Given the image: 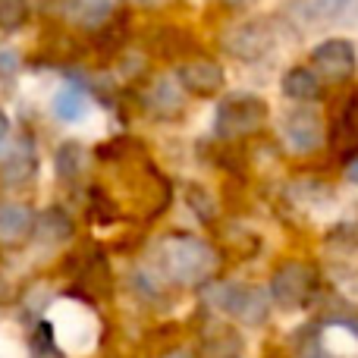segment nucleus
Masks as SVG:
<instances>
[{
    "instance_id": "obj_26",
    "label": "nucleus",
    "mask_w": 358,
    "mask_h": 358,
    "mask_svg": "<svg viewBox=\"0 0 358 358\" xmlns=\"http://www.w3.org/2000/svg\"><path fill=\"white\" fill-rule=\"evenodd\" d=\"M6 136H10V120H6V113L0 110V145L6 142Z\"/></svg>"
},
{
    "instance_id": "obj_8",
    "label": "nucleus",
    "mask_w": 358,
    "mask_h": 358,
    "mask_svg": "<svg viewBox=\"0 0 358 358\" xmlns=\"http://www.w3.org/2000/svg\"><path fill=\"white\" fill-rule=\"evenodd\" d=\"M176 82L182 85L185 94H195V98H214L223 92V66L214 60H189L176 69Z\"/></svg>"
},
{
    "instance_id": "obj_17",
    "label": "nucleus",
    "mask_w": 358,
    "mask_h": 358,
    "mask_svg": "<svg viewBox=\"0 0 358 358\" xmlns=\"http://www.w3.org/2000/svg\"><path fill=\"white\" fill-rule=\"evenodd\" d=\"M126 29H129V16H126V13H113V16L98 29L94 50H98L101 57L120 54V50H123V44H126Z\"/></svg>"
},
{
    "instance_id": "obj_18",
    "label": "nucleus",
    "mask_w": 358,
    "mask_h": 358,
    "mask_svg": "<svg viewBox=\"0 0 358 358\" xmlns=\"http://www.w3.org/2000/svg\"><path fill=\"white\" fill-rule=\"evenodd\" d=\"M54 170L60 176V182H76L85 170V151L79 142H63L54 155Z\"/></svg>"
},
{
    "instance_id": "obj_14",
    "label": "nucleus",
    "mask_w": 358,
    "mask_h": 358,
    "mask_svg": "<svg viewBox=\"0 0 358 358\" xmlns=\"http://www.w3.org/2000/svg\"><path fill=\"white\" fill-rule=\"evenodd\" d=\"M35 210L29 204H0V242L3 245H16V242L29 239L35 233Z\"/></svg>"
},
{
    "instance_id": "obj_27",
    "label": "nucleus",
    "mask_w": 358,
    "mask_h": 358,
    "mask_svg": "<svg viewBox=\"0 0 358 358\" xmlns=\"http://www.w3.org/2000/svg\"><path fill=\"white\" fill-rule=\"evenodd\" d=\"M223 3H227V6H248L252 0H223Z\"/></svg>"
},
{
    "instance_id": "obj_3",
    "label": "nucleus",
    "mask_w": 358,
    "mask_h": 358,
    "mask_svg": "<svg viewBox=\"0 0 358 358\" xmlns=\"http://www.w3.org/2000/svg\"><path fill=\"white\" fill-rule=\"evenodd\" d=\"M267 113H271V107H267L264 98H258L252 92H233L214 110V136L223 138V142L255 136L267 123Z\"/></svg>"
},
{
    "instance_id": "obj_7",
    "label": "nucleus",
    "mask_w": 358,
    "mask_h": 358,
    "mask_svg": "<svg viewBox=\"0 0 358 358\" xmlns=\"http://www.w3.org/2000/svg\"><path fill=\"white\" fill-rule=\"evenodd\" d=\"M311 69H315L321 79L327 82H349L358 73V50L349 38H327L321 41L315 50H311Z\"/></svg>"
},
{
    "instance_id": "obj_16",
    "label": "nucleus",
    "mask_w": 358,
    "mask_h": 358,
    "mask_svg": "<svg viewBox=\"0 0 358 358\" xmlns=\"http://www.w3.org/2000/svg\"><path fill=\"white\" fill-rule=\"evenodd\" d=\"M113 3L117 0H69L66 13L82 29H101L113 16Z\"/></svg>"
},
{
    "instance_id": "obj_2",
    "label": "nucleus",
    "mask_w": 358,
    "mask_h": 358,
    "mask_svg": "<svg viewBox=\"0 0 358 358\" xmlns=\"http://www.w3.org/2000/svg\"><path fill=\"white\" fill-rule=\"evenodd\" d=\"M204 299L214 311H220V315L233 317L239 324H248V327L264 324L267 315H271V292L252 283H214L208 286Z\"/></svg>"
},
{
    "instance_id": "obj_12",
    "label": "nucleus",
    "mask_w": 358,
    "mask_h": 358,
    "mask_svg": "<svg viewBox=\"0 0 358 358\" xmlns=\"http://www.w3.org/2000/svg\"><path fill=\"white\" fill-rule=\"evenodd\" d=\"M145 107H148L155 117H161V120L182 117V110H185V92H182V85H179L176 79H170V76L157 79L155 85L148 88V94H145Z\"/></svg>"
},
{
    "instance_id": "obj_11",
    "label": "nucleus",
    "mask_w": 358,
    "mask_h": 358,
    "mask_svg": "<svg viewBox=\"0 0 358 358\" xmlns=\"http://www.w3.org/2000/svg\"><path fill=\"white\" fill-rule=\"evenodd\" d=\"M355 0H289L286 13L292 16V22L317 29V25H330L336 19H343L352 10Z\"/></svg>"
},
{
    "instance_id": "obj_20",
    "label": "nucleus",
    "mask_w": 358,
    "mask_h": 358,
    "mask_svg": "<svg viewBox=\"0 0 358 358\" xmlns=\"http://www.w3.org/2000/svg\"><path fill=\"white\" fill-rule=\"evenodd\" d=\"M29 19V0H0V29L16 31Z\"/></svg>"
},
{
    "instance_id": "obj_15",
    "label": "nucleus",
    "mask_w": 358,
    "mask_h": 358,
    "mask_svg": "<svg viewBox=\"0 0 358 358\" xmlns=\"http://www.w3.org/2000/svg\"><path fill=\"white\" fill-rule=\"evenodd\" d=\"M321 82L324 79L311 66H292V69H286L280 88H283V94L289 101H296V104H311V101L321 98Z\"/></svg>"
},
{
    "instance_id": "obj_21",
    "label": "nucleus",
    "mask_w": 358,
    "mask_h": 358,
    "mask_svg": "<svg viewBox=\"0 0 358 358\" xmlns=\"http://www.w3.org/2000/svg\"><path fill=\"white\" fill-rule=\"evenodd\" d=\"M41 229H44V236H50L54 242H60V239H66V236L73 233V220H69L60 208H50L48 214L41 217Z\"/></svg>"
},
{
    "instance_id": "obj_5",
    "label": "nucleus",
    "mask_w": 358,
    "mask_h": 358,
    "mask_svg": "<svg viewBox=\"0 0 358 358\" xmlns=\"http://www.w3.org/2000/svg\"><path fill=\"white\" fill-rule=\"evenodd\" d=\"M277 48V29L267 19H252V22H239L227 29L223 35V50L242 63H258L273 54Z\"/></svg>"
},
{
    "instance_id": "obj_25",
    "label": "nucleus",
    "mask_w": 358,
    "mask_h": 358,
    "mask_svg": "<svg viewBox=\"0 0 358 358\" xmlns=\"http://www.w3.org/2000/svg\"><path fill=\"white\" fill-rule=\"evenodd\" d=\"M346 179L352 185H358V157H352V161H346Z\"/></svg>"
},
{
    "instance_id": "obj_1",
    "label": "nucleus",
    "mask_w": 358,
    "mask_h": 358,
    "mask_svg": "<svg viewBox=\"0 0 358 358\" xmlns=\"http://www.w3.org/2000/svg\"><path fill=\"white\" fill-rule=\"evenodd\" d=\"M161 271L167 273L170 283L176 286H201L210 280V273L220 264V255L210 242L198 239L189 233H173L157 248Z\"/></svg>"
},
{
    "instance_id": "obj_22",
    "label": "nucleus",
    "mask_w": 358,
    "mask_h": 358,
    "mask_svg": "<svg viewBox=\"0 0 358 358\" xmlns=\"http://www.w3.org/2000/svg\"><path fill=\"white\" fill-rule=\"evenodd\" d=\"M189 204L195 208V214L204 217V220H210V217H214V201H210L208 192L198 189V185H192V189H189Z\"/></svg>"
},
{
    "instance_id": "obj_4",
    "label": "nucleus",
    "mask_w": 358,
    "mask_h": 358,
    "mask_svg": "<svg viewBox=\"0 0 358 358\" xmlns=\"http://www.w3.org/2000/svg\"><path fill=\"white\" fill-rule=\"evenodd\" d=\"M315 267L305 261H283L271 277V302L283 311H299L315 296Z\"/></svg>"
},
{
    "instance_id": "obj_10",
    "label": "nucleus",
    "mask_w": 358,
    "mask_h": 358,
    "mask_svg": "<svg viewBox=\"0 0 358 358\" xmlns=\"http://www.w3.org/2000/svg\"><path fill=\"white\" fill-rule=\"evenodd\" d=\"M38 176V155H35V142L29 136L19 138L10 148V155L0 161V182L10 189H22V185L35 182Z\"/></svg>"
},
{
    "instance_id": "obj_9",
    "label": "nucleus",
    "mask_w": 358,
    "mask_h": 358,
    "mask_svg": "<svg viewBox=\"0 0 358 358\" xmlns=\"http://www.w3.org/2000/svg\"><path fill=\"white\" fill-rule=\"evenodd\" d=\"M330 145L343 161L358 157V88L343 98L340 110H336L334 126H330Z\"/></svg>"
},
{
    "instance_id": "obj_6",
    "label": "nucleus",
    "mask_w": 358,
    "mask_h": 358,
    "mask_svg": "<svg viewBox=\"0 0 358 358\" xmlns=\"http://www.w3.org/2000/svg\"><path fill=\"white\" fill-rule=\"evenodd\" d=\"M280 138L292 155H311L324 145V120L317 110L299 104L283 113L280 120Z\"/></svg>"
},
{
    "instance_id": "obj_23",
    "label": "nucleus",
    "mask_w": 358,
    "mask_h": 358,
    "mask_svg": "<svg viewBox=\"0 0 358 358\" xmlns=\"http://www.w3.org/2000/svg\"><path fill=\"white\" fill-rule=\"evenodd\" d=\"M299 358H340V355L330 352V349L321 343V336H315V340H311L308 346H305L302 352H299Z\"/></svg>"
},
{
    "instance_id": "obj_13",
    "label": "nucleus",
    "mask_w": 358,
    "mask_h": 358,
    "mask_svg": "<svg viewBox=\"0 0 358 358\" xmlns=\"http://www.w3.org/2000/svg\"><path fill=\"white\" fill-rule=\"evenodd\" d=\"M50 110H54V117L60 123H79L92 110V94H88V88L82 82H66L63 88H57Z\"/></svg>"
},
{
    "instance_id": "obj_24",
    "label": "nucleus",
    "mask_w": 358,
    "mask_h": 358,
    "mask_svg": "<svg viewBox=\"0 0 358 358\" xmlns=\"http://www.w3.org/2000/svg\"><path fill=\"white\" fill-rule=\"evenodd\" d=\"M16 73H19V57L13 54V50H3V54H0V76L13 79Z\"/></svg>"
},
{
    "instance_id": "obj_19",
    "label": "nucleus",
    "mask_w": 358,
    "mask_h": 358,
    "mask_svg": "<svg viewBox=\"0 0 358 358\" xmlns=\"http://www.w3.org/2000/svg\"><path fill=\"white\" fill-rule=\"evenodd\" d=\"M289 195H292V201L317 204V201H327V198H334V192H330V185L317 182V179H302V182H292L289 185Z\"/></svg>"
}]
</instances>
